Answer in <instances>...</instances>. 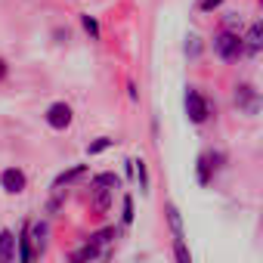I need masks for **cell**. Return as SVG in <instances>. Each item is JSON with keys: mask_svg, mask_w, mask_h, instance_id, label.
Instances as JSON below:
<instances>
[{"mask_svg": "<svg viewBox=\"0 0 263 263\" xmlns=\"http://www.w3.org/2000/svg\"><path fill=\"white\" fill-rule=\"evenodd\" d=\"M137 161V186H140V192L143 195H149L152 192V177H149V164L143 161V158H134Z\"/></svg>", "mask_w": 263, "mask_h": 263, "instance_id": "obj_15", "label": "cell"}, {"mask_svg": "<svg viewBox=\"0 0 263 263\" xmlns=\"http://www.w3.org/2000/svg\"><path fill=\"white\" fill-rule=\"evenodd\" d=\"M99 254H102V248H99L93 238H87V241L74 251V257H78V260H87V263H96V257H99Z\"/></svg>", "mask_w": 263, "mask_h": 263, "instance_id": "obj_17", "label": "cell"}, {"mask_svg": "<svg viewBox=\"0 0 263 263\" xmlns=\"http://www.w3.org/2000/svg\"><path fill=\"white\" fill-rule=\"evenodd\" d=\"M90 238H93V241H96L99 248H105L108 241H115V238H118V229H115V226H105V229H99V232H93Z\"/></svg>", "mask_w": 263, "mask_h": 263, "instance_id": "obj_22", "label": "cell"}, {"mask_svg": "<svg viewBox=\"0 0 263 263\" xmlns=\"http://www.w3.org/2000/svg\"><path fill=\"white\" fill-rule=\"evenodd\" d=\"M7 78H10V62H7L4 56H0V84H4Z\"/></svg>", "mask_w": 263, "mask_h": 263, "instance_id": "obj_26", "label": "cell"}, {"mask_svg": "<svg viewBox=\"0 0 263 263\" xmlns=\"http://www.w3.org/2000/svg\"><path fill=\"white\" fill-rule=\"evenodd\" d=\"M232 102L241 115L254 118L263 111V93L254 87V84H235V93H232Z\"/></svg>", "mask_w": 263, "mask_h": 263, "instance_id": "obj_3", "label": "cell"}, {"mask_svg": "<svg viewBox=\"0 0 263 263\" xmlns=\"http://www.w3.org/2000/svg\"><path fill=\"white\" fill-rule=\"evenodd\" d=\"M223 161H226V155L223 152H201L198 158H195V183L198 186H211V180H214V174L223 167Z\"/></svg>", "mask_w": 263, "mask_h": 263, "instance_id": "obj_4", "label": "cell"}, {"mask_svg": "<svg viewBox=\"0 0 263 263\" xmlns=\"http://www.w3.org/2000/svg\"><path fill=\"white\" fill-rule=\"evenodd\" d=\"M90 189H108V192H115V189H121V177L115 171H102V174H96L90 180Z\"/></svg>", "mask_w": 263, "mask_h": 263, "instance_id": "obj_13", "label": "cell"}, {"mask_svg": "<svg viewBox=\"0 0 263 263\" xmlns=\"http://www.w3.org/2000/svg\"><path fill=\"white\" fill-rule=\"evenodd\" d=\"M127 96H130V102H140V90L134 81H127Z\"/></svg>", "mask_w": 263, "mask_h": 263, "instance_id": "obj_25", "label": "cell"}, {"mask_svg": "<svg viewBox=\"0 0 263 263\" xmlns=\"http://www.w3.org/2000/svg\"><path fill=\"white\" fill-rule=\"evenodd\" d=\"M115 146V137H96L90 146H87V155H102V152H108Z\"/></svg>", "mask_w": 263, "mask_h": 263, "instance_id": "obj_21", "label": "cell"}, {"mask_svg": "<svg viewBox=\"0 0 263 263\" xmlns=\"http://www.w3.org/2000/svg\"><path fill=\"white\" fill-rule=\"evenodd\" d=\"M0 189H4L7 195H22L28 189V174L22 167H16V164L4 167L0 171Z\"/></svg>", "mask_w": 263, "mask_h": 263, "instance_id": "obj_6", "label": "cell"}, {"mask_svg": "<svg viewBox=\"0 0 263 263\" xmlns=\"http://www.w3.org/2000/svg\"><path fill=\"white\" fill-rule=\"evenodd\" d=\"M47 241H50V220H31V245H34L37 260L44 257Z\"/></svg>", "mask_w": 263, "mask_h": 263, "instance_id": "obj_9", "label": "cell"}, {"mask_svg": "<svg viewBox=\"0 0 263 263\" xmlns=\"http://www.w3.org/2000/svg\"><path fill=\"white\" fill-rule=\"evenodd\" d=\"M130 223H134V195L127 192V195L121 198V226L127 229Z\"/></svg>", "mask_w": 263, "mask_h": 263, "instance_id": "obj_20", "label": "cell"}, {"mask_svg": "<svg viewBox=\"0 0 263 263\" xmlns=\"http://www.w3.org/2000/svg\"><path fill=\"white\" fill-rule=\"evenodd\" d=\"M87 164H74V167H68V171H62L56 180H53V192H62V186H74V183H81L84 177H87Z\"/></svg>", "mask_w": 263, "mask_h": 263, "instance_id": "obj_10", "label": "cell"}, {"mask_svg": "<svg viewBox=\"0 0 263 263\" xmlns=\"http://www.w3.org/2000/svg\"><path fill=\"white\" fill-rule=\"evenodd\" d=\"M90 195H93V211H96V214H105V211L111 208L115 192H108V189H90Z\"/></svg>", "mask_w": 263, "mask_h": 263, "instance_id": "obj_16", "label": "cell"}, {"mask_svg": "<svg viewBox=\"0 0 263 263\" xmlns=\"http://www.w3.org/2000/svg\"><path fill=\"white\" fill-rule=\"evenodd\" d=\"M0 263H19L16 260V232L13 229H0Z\"/></svg>", "mask_w": 263, "mask_h": 263, "instance_id": "obj_11", "label": "cell"}, {"mask_svg": "<svg viewBox=\"0 0 263 263\" xmlns=\"http://www.w3.org/2000/svg\"><path fill=\"white\" fill-rule=\"evenodd\" d=\"M81 25H84V31L90 34V41H102V28H99V19H96V16L81 13Z\"/></svg>", "mask_w": 263, "mask_h": 263, "instance_id": "obj_18", "label": "cell"}, {"mask_svg": "<svg viewBox=\"0 0 263 263\" xmlns=\"http://www.w3.org/2000/svg\"><path fill=\"white\" fill-rule=\"evenodd\" d=\"M257 4H260V7H263V0H257Z\"/></svg>", "mask_w": 263, "mask_h": 263, "instance_id": "obj_28", "label": "cell"}, {"mask_svg": "<svg viewBox=\"0 0 263 263\" xmlns=\"http://www.w3.org/2000/svg\"><path fill=\"white\" fill-rule=\"evenodd\" d=\"M223 4H226V0H198L195 7H198V13H214V10H220Z\"/></svg>", "mask_w": 263, "mask_h": 263, "instance_id": "obj_24", "label": "cell"}, {"mask_svg": "<svg viewBox=\"0 0 263 263\" xmlns=\"http://www.w3.org/2000/svg\"><path fill=\"white\" fill-rule=\"evenodd\" d=\"M241 41H245V56H260L263 53V19H254L245 28Z\"/></svg>", "mask_w": 263, "mask_h": 263, "instance_id": "obj_8", "label": "cell"}, {"mask_svg": "<svg viewBox=\"0 0 263 263\" xmlns=\"http://www.w3.org/2000/svg\"><path fill=\"white\" fill-rule=\"evenodd\" d=\"M16 260L19 263H37L34 245H31V220H22L19 235H16Z\"/></svg>", "mask_w": 263, "mask_h": 263, "instance_id": "obj_7", "label": "cell"}, {"mask_svg": "<svg viewBox=\"0 0 263 263\" xmlns=\"http://www.w3.org/2000/svg\"><path fill=\"white\" fill-rule=\"evenodd\" d=\"M183 105H186V118L192 121V124H208L211 121V115H214V108H211V99L198 90V87H186V96H183Z\"/></svg>", "mask_w": 263, "mask_h": 263, "instance_id": "obj_2", "label": "cell"}, {"mask_svg": "<svg viewBox=\"0 0 263 263\" xmlns=\"http://www.w3.org/2000/svg\"><path fill=\"white\" fill-rule=\"evenodd\" d=\"M171 254H174V263H192V251L186 238H171Z\"/></svg>", "mask_w": 263, "mask_h": 263, "instance_id": "obj_14", "label": "cell"}, {"mask_svg": "<svg viewBox=\"0 0 263 263\" xmlns=\"http://www.w3.org/2000/svg\"><path fill=\"white\" fill-rule=\"evenodd\" d=\"M201 50H204V41H201L198 34H189V37H186V44H183V53H186V59H192V62H195V59L201 56Z\"/></svg>", "mask_w": 263, "mask_h": 263, "instance_id": "obj_19", "label": "cell"}, {"mask_svg": "<svg viewBox=\"0 0 263 263\" xmlns=\"http://www.w3.org/2000/svg\"><path fill=\"white\" fill-rule=\"evenodd\" d=\"M44 121H47L50 130H59V134H62V130H68L74 124V108L68 102H62V99L59 102H50L47 111H44Z\"/></svg>", "mask_w": 263, "mask_h": 263, "instance_id": "obj_5", "label": "cell"}, {"mask_svg": "<svg viewBox=\"0 0 263 263\" xmlns=\"http://www.w3.org/2000/svg\"><path fill=\"white\" fill-rule=\"evenodd\" d=\"M238 28H241V16H238V13H229V16L223 19V31H232V34H238Z\"/></svg>", "mask_w": 263, "mask_h": 263, "instance_id": "obj_23", "label": "cell"}, {"mask_svg": "<svg viewBox=\"0 0 263 263\" xmlns=\"http://www.w3.org/2000/svg\"><path fill=\"white\" fill-rule=\"evenodd\" d=\"M164 220H167V226H171V238H186L183 214H180V208H177L174 201H167V204H164Z\"/></svg>", "mask_w": 263, "mask_h": 263, "instance_id": "obj_12", "label": "cell"}, {"mask_svg": "<svg viewBox=\"0 0 263 263\" xmlns=\"http://www.w3.org/2000/svg\"><path fill=\"white\" fill-rule=\"evenodd\" d=\"M211 50H214V56L223 59V62H238V59H245V41H241V34H232V31H223V28L214 34Z\"/></svg>", "mask_w": 263, "mask_h": 263, "instance_id": "obj_1", "label": "cell"}, {"mask_svg": "<svg viewBox=\"0 0 263 263\" xmlns=\"http://www.w3.org/2000/svg\"><path fill=\"white\" fill-rule=\"evenodd\" d=\"M68 263H87V260H78V257H74V254H71V260H68Z\"/></svg>", "mask_w": 263, "mask_h": 263, "instance_id": "obj_27", "label": "cell"}]
</instances>
